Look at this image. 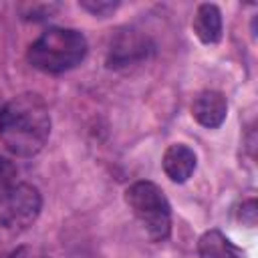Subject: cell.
Listing matches in <instances>:
<instances>
[{"label": "cell", "mask_w": 258, "mask_h": 258, "mask_svg": "<svg viewBox=\"0 0 258 258\" xmlns=\"http://www.w3.org/2000/svg\"><path fill=\"white\" fill-rule=\"evenodd\" d=\"M87 38L75 28H48L44 30L26 52L28 62L50 75H58L75 69L87 56Z\"/></svg>", "instance_id": "2"}, {"label": "cell", "mask_w": 258, "mask_h": 258, "mask_svg": "<svg viewBox=\"0 0 258 258\" xmlns=\"http://www.w3.org/2000/svg\"><path fill=\"white\" fill-rule=\"evenodd\" d=\"M50 113L36 93L12 97L0 111V139L18 157L36 155L48 141Z\"/></svg>", "instance_id": "1"}, {"label": "cell", "mask_w": 258, "mask_h": 258, "mask_svg": "<svg viewBox=\"0 0 258 258\" xmlns=\"http://www.w3.org/2000/svg\"><path fill=\"white\" fill-rule=\"evenodd\" d=\"M42 208L40 191L30 183L0 187V244L18 238L38 218Z\"/></svg>", "instance_id": "3"}, {"label": "cell", "mask_w": 258, "mask_h": 258, "mask_svg": "<svg viewBox=\"0 0 258 258\" xmlns=\"http://www.w3.org/2000/svg\"><path fill=\"white\" fill-rule=\"evenodd\" d=\"M191 28L204 44H216L222 38V14H220L218 6L216 4H200L194 14Z\"/></svg>", "instance_id": "7"}, {"label": "cell", "mask_w": 258, "mask_h": 258, "mask_svg": "<svg viewBox=\"0 0 258 258\" xmlns=\"http://www.w3.org/2000/svg\"><path fill=\"white\" fill-rule=\"evenodd\" d=\"M81 6H83L87 12L105 18V16H109L111 12H115V8L119 6V2H111V0H83Z\"/></svg>", "instance_id": "9"}, {"label": "cell", "mask_w": 258, "mask_h": 258, "mask_svg": "<svg viewBox=\"0 0 258 258\" xmlns=\"http://www.w3.org/2000/svg\"><path fill=\"white\" fill-rule=\"evenodd\" d=\"M226 113H228V103H226L224 95L218 91H204L191 103L194 119L208 129L220 127L226 119Z\"/></svg>", "instance_id": "5"}, {"label": "cell", "mask_w": 258, "mask_h": 258, "mask_svg": "<svg viewBox=\"0 0 258 258\" xmlns=\"http://www.w3.org/2000/svg\"><path fill=\"white\" fill-rule=\"evenodd\" d=\"M16 177V167L10 159H6L4 155H0V187H6L10 183H14Z\"/></svg>", "instance_id": "10"}, {"label": "cell", "mask_w": 258, "mask_h": 258, "mask_svg": "<svg viewBox=\"0 0 258 258\" xmlns=\"http://www.w3.org/2000/svg\"><path fill=\"white\" fill-rule=\"evenodd\" d=\"M200 258H240V250L220 232L208 230L198 240Z\"/></svg>", "instance_id": "8"}, {"label": "cell", "mask_w": 258, "mask_h": 258, "mask_svg": "<svg viewBox=\"0 0 258 258\" xmlns=\"http://www.w3.org/2000/svg\"><path fill=\"white\" fill-rule=\"evenodd\" d=\"M125 202L153 242L167 240L171 232V208L165 194L153 181H135L125 191Z\"/></svg>", "instance_id": "4"}, {"label": "cell", "mask_w": 258, "mask_h": 258, "mask_svg": "<svg viewBox=\"0 0 258 258\" xmlns=\"http://www.w3.org/2000/svg\"><path fill=\"white\" fill-rule=\"evenodd\" d=\"M196 153L191 147L183 145V143H173L165 149L161 165L165 175L175 181V183H183L191 177V173L196 171Z\"/></svg>", "instance_id": "6"}]
</instances>
